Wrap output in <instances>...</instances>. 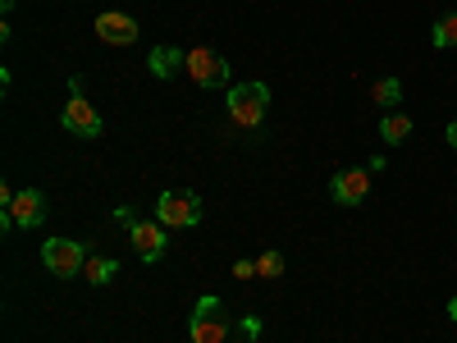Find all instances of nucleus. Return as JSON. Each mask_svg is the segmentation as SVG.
<instances>
[{
  "instance_id": "39448f33",
  "label": "nucleus",
  "mask_w": 457,
  "mask_h": 343,
  "mask_svg": "<svg viewBox=\"0 0 457 343\" xmlns=\"http://www.w3.org/2000/svg\"><path fill=\"white\" fill-rule=\"evenodd\" d=\"M193 343H228V321H224V307L220 297H197V312H193Z\"/></svg>"
},
{
  "instance_id": "f257e3e1",
  "label": "nucleus",
  "mask_w": 457,
  "mask_h": 343,
  "mask_svg": "<svg viewBox=\"0 0 457 343\" xmlns=\"http://www.w3.org/2000/svg\"><path fill=\"white\" fill-rule=\"evenodd\" d=\"M265 110H270V88L265 83H238V88H228V120H234L238 129H261L265 120Z\"/></svg>"
},
{
  "instance_id": "4468645a",
  "label": "nucleus",
  "mask_w": 457,
  "mask_h": 343,
  "mask_svg": "<svg viewBox=\"0 0 457 343\" xmlns=\"http://www.w3.org/2000/svg\"><path fill=\"white\" fill-rule=\"evenodd\" d=\"M114 271H120V261H110V256H87V265H83V280L101 289L105 280H114Z\"/></svg>"
},
{
  "instance_id": "1a4fd4ad",
  "label": "nucleus",
  "mask_w": 457,
  "mask_h": 343,
  "mask_svg": "<svg viewBox=\"0 0 457 343\" xmlns=\"http://www.w3.org/2000/svg\"><path fill=\"white\" fill-rule=\"evenodd\" d=\"M329 193L338 206H361L370 197V174L366 170H338L334 183H329Z\"/></svg>"
},
{
  "instance_id": "20e7f679",
  "label": "nucleus",
  "mask_w": 457,
  "mask_h": 343,
  "mask_svg": "<svg viewBox=\"0 0 457 343\" xmlns=\"http://www.w3.org/2000/svg\"><path fill=\"white\" fill-rule=\"evenodd\" d=\"M64 129L69 133H79V138H101V114H96V105L83 96V83L73 79L69 83V101H64Z\"/></svg>"
},
{
  "instance_id": "f03ea898",
  "label": "nucleus",
  "mask_w": 457,
  "mask_h": 343,
  "mask_svg": "<svg viewBox=\"0 0 457 343\" xmlns=\"http://www.w3.org/2000/svg\"><path fill=\"white\" fill-rule=\"evenodd\" d=\"M87 243H73V238H46L42 243V261H46V271L55 280H73V275H83V265H87Z\"/></svg>"
},
{
  "instance_id": "dca6fc26",
  "label": "nucleus",
  "mask_w": 457,
  "mask_h": 343,
  "mask_svg": "<svg viewBox=\"0 0 457 343\" xmlns=\"http://www.w3.org/2000/svg\"><path fill=\"white\" fill-rule=\"evenodd\" d=\"M256 275H261V280H279V275H284V256H279L275 247L261 252V256H256Z\"/></svg>"
},
{
  "instance_id": "423d86ee",
  "label": "nucleus",
  "mask_w": 457,
  "mask_h": 343,
  "mask_svg": "<svg viewBox=\"0 0 457 343\" xmlns=\"http://www.w3.org/2000/svg\"><path fill=\"white\" fill-rule=\"evenodd\" d=\"M187 73H193L197 88H224V83H228V64H224V55L211 51V46L187 51Z\"/></svg>"
},
{
  "instance_id": "6ab92c4d",
  "label": "nucleus",
  "mask_w": 457,
  "mask_h": 343,
  "mask_svg": "<svg viewBox=\"0 0 457 343\" xmlns=\"http://www.w3.org/2000/svg\"><path fill=\"white\" fill-rule=\"evenodd\" d=\"M448 316H453V321H457V297H453V302H448Z\"/></svg>"
},
{
  "instance_id": "9b49d317",
  "label": "nucleus",
  "mask_w": 457,
  "mask_h": 343,
  "mask_svg": "<svg viewBox=\"0 0 457 343\" xmlns=\"http://www.w3.org/2000/svg\"><path fill=\"white\" fill-rule=\"evenodd\" d=\"M146 64H151V73H156V79H174L179 69H187V55L179 51V46H156L146 55Z\"/></svg>"
},
{
  "instance_id": "2eb2a0df",
  "label": "nucleus",
  "mask_w": 457,
  "mask_h": 343,
  "mask_svg": "<svg viewBox=\"0 0 457 343\" xmlns=\"http://www.w3.org/2000/svg\"><path fill=\"white\" fill-rule=\"evenodd\" d=\"M430 42L439 46V51H448V46H457V14H444L435 28H430Z\"/></svg>"
},
{
  "instance_id": "f8f14e48",
  "label": "nucleus",
  "mask_w": 457,
  "mask_h": 343,
  "mask_svg": "<svg viewBox=\"0 0 457 343\" xmlns=\"http://www.w3.org/2000/svg\"><path fill=\"white\" fill-rule=\"evenodd\" d=\"M379 138H385L389 146L407 142V138H411V114H403V110H385V120H379Z\"/></svg>"
},
{
  "instance_id": "6e6552de",
  "label": "nucleus",
  "mask_w": 457,
  "mask_h": 343,
  "mask_svg": "<svg viewBox=\"0 0 457 343\" xmlns=\"http://www.w3.org/2000/svg\"><path fill=\"white\" fill-rule=\"evenodd\" d=\"M137 19L133 14H120V10H105V14H96V37L105 46H133L137 42Z\"/></svg>"
},
{
  "instance_id": "7ed1b4c3",
  "label": "nucleus",
  "mask_w": 457,
  "mask_h": 343,
  "mask_svg": "<svg viewBox=\"0 0 457 343\" xmlns=\"http://www.w3.org/2000/svg\"><path fill=\"white\" fill-rule=\"evenodd\" d=\"M156 220L165 229H193L202 220V197L187 193V188H170V193H161V202H156Z\"/></svg>"
},
{
  "instance_id": "0eeeda50",
  "label": "nucleus",
  "mask_w": 457,
  "mask_h": 343,
  "mask_svg": "<svg viewBox=\"0 0 457 343\" xmlns=\"http://www.w3.org/2000/svg\"><path fill=\"white\" fill-rule=\"evenodd\" d=\"M129 238H133V247H137L142 261H161L165 247H170V229L161 220H133L129 224Z\"/></svg>"
},
{
  "instance_id": "9d476101",
  "label": "nucleus",
  "mask_w": 457,
  "mask_h": 343,
  "mask_svg": "<svg viewBox=\"0 0 457 343\" xmlns=\"http://www.w3.org/2000/svg\"><path fill=\"white\" fill-rule=\"evenodd\" d=\"M10 215H14V224H23V229L46 224V197L37 193V188H23V193L14 197V206H10Z\"/></svg>"
},
{
  "instance_id": "a211bd4d",
  "label": "nucleus",
  "mask_w": 457,
  "mask_h": 343,
  "mask_svg": "<svg viewBox=\"0 0 457 343\" xmlns=\"http://www.w3.org/2000/svg\"><path fill=\"white\" fill-rule=\"evenodd\" d=\"M448 146H453V151H457V120H453V124H448Z\"/></svg>"
},
{
  "instance_id": "ddd939ff",
  "label": "nucleus",
  "mask_w": 457,
  "mask_h": 343,
  "mask_svg": "<svg viewBox=\"0 0 457 343\" xmlns=\"http://www.w3.org/2000/svg\"><path fill=\"white\" fill-rule=\"evenodd\" d=\"M370 101H375V105H385V110H398V101H403V83H398V79H375Z\"/></svg>"
},
{
  "instance_id": "f3484780",
  "label": "nucleus",
  "mask_w": 457,
  "mask_h": 343,
  "mask_svg": "<svg viewBox=\"0 0 457 343\" xmlns=\"http://www.w3.org/2000/svg\"><path fill=\"white\" fill-rule=\"evenodd\" d=\"M234 275L238 280H256V261H234Z\"/></svg>"
}]
</instances>
